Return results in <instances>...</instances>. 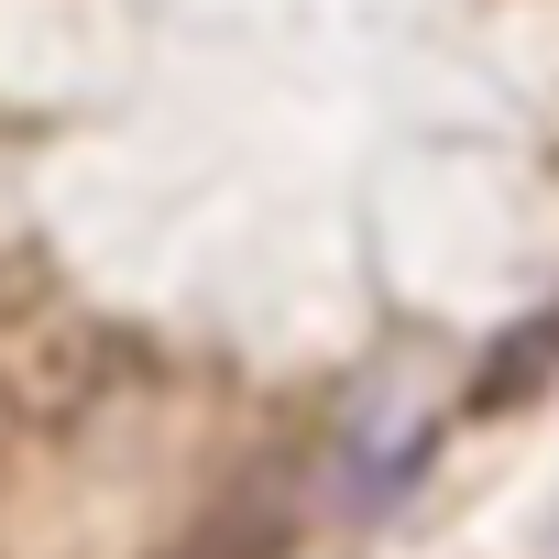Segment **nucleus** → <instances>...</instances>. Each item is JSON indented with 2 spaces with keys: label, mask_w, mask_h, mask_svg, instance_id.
Returning a JSON list of instances; mask_svg holds the SVG:
<instances>
[]
</instances>
